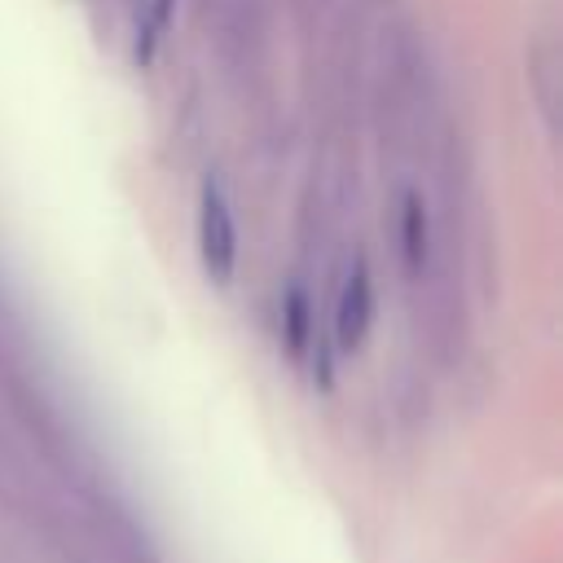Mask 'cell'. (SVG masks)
Masks as SVG:
<instances>
[{
	"mask_svg": "<svg viewBox=\"0 0 563 563\" xmlns=\"http://www.w3.org/2000/svg\"><path fill=\"white\" fill-rule=\"evenodd\" d=\"M400 246H405V264L418 273L427 260V207L418 194H405V211H400Z\"/></svg>",
	"mask_w": 563,
	"mask_h": 563,
	"instance_id": "obj_3",
	"label": "cell"
},
{
	"mask_svg": "<svg viewBox=\"0 0 563 563\" xmlns=\"http://www.w3.org/2000/svg\"><path fill=\"white\" fill-rule=\"evenodd\" d=\"M198 251H202V268L211 273V282H229L238 268V224L229 211V198L216 180H202V198H198Z\"/></svg>",
	"mask_w": 563,
	"mask_h": 563,
	"instance_id": "obj_1",
	"label": "cell"
},
{
	"mask_svg": "<svg viewBox=\"0 0 563 563\" xmlns=\"http://www.w3.org/2000/svg\"><path fill=\"white\" fill-rule=\"evenodd\" d=\"M282 321H286V347H290V356H303L308 352V334H312V303H308V295L299 286L286 295Z\"/></svg>",
	"mask_w": 563,
	"mask_h": 563,
	"instance_id": "obj_4",
	"label": "cell"
},
{
	"mask_svg": "<svg viewBox=\"0 0 563 563\" xmlns=\"http://www.w3.org/2000/svg\"><path fill=\"white\" fill-rule=\"evenodd\" d=\"M369 321H374V282H369L365 260H356L352 273H347V282H343V290H339L334 343H339L343 352H356L361 339H365V330H369Z\"/></svg>",
	"mask_w": 563,
	"mask_h": 563,
	"instance_id": "obj_2",
	"label": "cell"
},
{
	"mask_svg": "<svg viewBox=\"0 0 563 563\" xmlns=\"http://www.w3.org/2000/svg\"><path fill=\"white\" fill-rule=\"evenodd\" d=\"M172 4H176V0H154L150 18H145V26H141V40H136V62H150V57H154V44L163 40V31H167V22H172Z\"/></svg>",
	"mask_w": 563,
	"mask_h": 563,
	"instance_id": "obj_5",
	"label": "cell"
}]
</instances>
